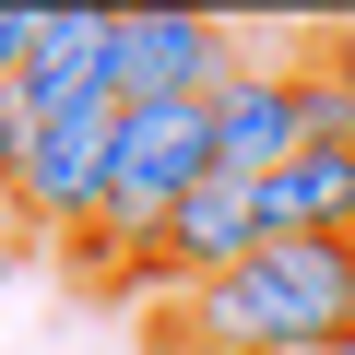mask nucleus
Instances as JSON below:
<instances>
[{"label": "nucleus", "mask_w": 355, "mask_h": 355, "mask_svg": "<svg viewBox=\"0 0 355 355\" xmlns=\"http://www.w3.org/2000/svg\"><path fill=\"white\" fill-rule=\"evenodd\" d=\"M249 249H261V190H249V178H202V190L154 225V249H142L119 284H166V296H190V284L237 272Z\"/></svg>", "instance_id": "4"}, {"label": "nucleus", "mask_w": 355, "mask_h": 355, "mask_svg": "<svg viewBox=\"0 0 355 355\" xmlns=\"http://www.w3.org/2000/svg\"><path fill=\"white\" fill-rule=\"evenodd\" d=\"M154 343H190V355H355V249L343 237H261L237 272L166 296Z\"/></svg>", "instance_id": "1"}, {"label": "nucleus", "mask_w": 355, "mask_h": 355, "mask_svg": "<svg viewBox=\"0 0 355 355\" xmlns=\"http://www.w3.org/2000/svg\"><path fill=\"white\" fill-rule=\"evenodd\" d=\"M107 24L119 12H48V36H36V60H24V107L36 119H71V107H107Z\"/></svg>", "instance_id": "6"}, {"label": "nucleus", "mask_w": 355, "mask_h": 355, "mask_svg": "<svg viewBox=\"0 0 355 355\" xmlns=\"http://www.w3.org/2000/svg\"><path fill=\"white\" fill-rule=\"evenodd\" d=\"M249 48L214 12H119L107 24V107H214Z\"/></svg>", "instance_id": "2"}, {"label": "nucleus", "mask_w": 355, "mask_h": 355, "mask_svg": "<svg viewBox=\"0 0 355 355\" xmlns=\"http://www.w3.org/2000/svg\"><path fill=\"white\" fill-rule=\"evenodd\" d=\"M261 237H343L355 249V154H296L261 178Z\"/></svg>", "instance_id": "7"}, {"label": "nucleus", "mask_w": 355, "mask_h": 355, "mask_svg": "<svg viewBox=\"0 0 355 355\" xmlns=\"http://www.w3.org/2000/svg\"><path fill=\"white\" fill-rule=\"evenodd\" d=\"M36 36H48V12H24V0H0V83H24Z\"/></svg>", "instance_id": "10"}, {"label": "nucleus", "mask_w": 355, "mask_h": 355, "mask_svg": "<svg viewBox=\"0 0 355 355\" xmlns=\"http://www.w3.org/2000/svg\"><path fill=\"white\" fill-rule=\"evenodd\" d=\"M36 130H48V119H36V107H24L12 83H0V202H12V178H24V154H36Z\"/></svg>", "instance_id": "9"}, {"label": "nucleus", "mask_w": 355, "mask_h": 355, "mask_svg": "<svg viewBox=\"0 0 355 355\" xmlns=\"http://www.w3.org/2000/svg\"><path fill=\"white\" fill-rule=\"evenodd\" d=\"M214 119V178H261L272 166H296V95H284V60H237L225 71V95L202 107Z\"/></svg>", "instance_id": "5"}, {"label": "nucleus", "mask_w": 355, "mask_h": 355, "mask_svg": "<svg viewBox=\"0 0 355 355\" xmlns=\"http://www.w3.org/2000/svg\"><path fill=\"white\" fill-rule=\"evenodd\" d=\"M107 142H119V107H71V119H48L0 214H12L24 237L83 249V237H95V202H107Z\"/></svg>", "instance_id": "3"}, {"label": "nucleus", "mask_w": 355, "mask_h": 355, "mask_svg": "<svg viewBox=\"0 0 355 355\" xmlns=\"http://www.w3.org/2000/svg\"><path fill=\"white\" fill-rule=\"evenodd\" d=\"M296 95V154H355V36H308L284 60Z\"/></svg>", "instance_id": "8"}, {"label": "nucleus", "mask_w": 355, "mask_h": 355, "mask_svg": "<svg viewBox=\"0 0 355 355\" xmlns=\"http://www.w3.org/2000/svg\"><path fill=\"white\" fill-rule=\"evenodd\" d=\"M154 355H190V343H154Z\"/></svg>", "instance_id": "11"}]
</instances>
